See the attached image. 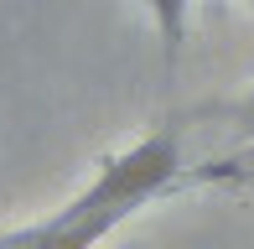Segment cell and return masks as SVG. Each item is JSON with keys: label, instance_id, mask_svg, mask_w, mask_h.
Instances as JSON below:
<instances>
[{"label": "cell", "instance_id": "1", "mask_svg": "<svg viewBox=\"0 0 254 249\" xmlns=\"http://www.w3.org/2000/svg\"><path fill=\"white\" fill-rule=\"evenodd\" d=\"M182 172V135L177 130H156L145 140H135L130 151L109 156L99 166V177L67 202L57 218H83V213H104V208H125L140 213L156 192H166Z\"/></svg>", "mask_w": 254, "mask_h": 249}, {"label": "cell", "instance_id": "2", "mask_svg": "<svg viewBox=\"0 0 254 249\" xmlns=\"http://www.w3.org/2000/svg\"><path fill=\"white\" fill-rule=\"evenodd\" d=\"M145 10H151L156 37H161V62H166V73H177L182 42H187V10H192V0H145Z\"/></svg>", "mask_w": 254, "mask_h": 249}, {"label": "cell", "instance_id": "3", "mask_svg": "<svg viewBox=\"0 0 254 249\" xmlns=\"http://www.w3.org/2000/svg\"><path fill=\"white\" fill-rule=\"evenodd\" d=\"M244 115H249V120H254V88H249V99H244Z\"/></svg>", "mask_w": 254, "mask_h": 249}, {"label": "cell", "instance_id": "4", "mask_svg": "<svg viewBox=\"0 0 254 249\" xmlns=\"http://www.w3.org/2000/svg\"><path fill=\"white\" fill-rule=\"evenodd\" d=\"M249 5H254V0H249Z\"/></svg>", "mask_w": 254, "mask_h": 249}]
</instances>
